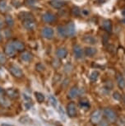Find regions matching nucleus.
<instances>
[{
    "label": "nucleus",
    "instance_id": "f257e3e1",
    "mask_svg": "<svg viewBox=\"0 0 125 126\" xmlns=\"http://www.w3.org/2000/svg\"><path fill=\"white\" fill-rule=\"evenodd\" d=\"M104 114H105V117L107 118L108 120H110V122H114L117 119V115L115 112L113 110L110 108H106L104 110Z\"/></svg>",
    "mask_w": 125,
    "mask_h": 126
},
{
    "label": "nucleus",
    "instance_id": "f03ea898",
    "mask_svg": "<svg viewBox=\"0 0 125 126\" xmlns=\"http://www.w3.org/2000/svg\"><path fill=\"white\" fill-rule=\"evenodd\" d=\"M9 70H10L12 74L16 78H22L23 76V73L22 69L16 65H12L11 67L9 68Z\"/></svg>",
    "mask_w": 125,
    "mask_h": 126
},
{
    "label": "nucleus",
    "instance_id": "7ed1b4c3",
    "mask_svg": "<svg viewBox=\"0 0 125 126\" xmlns=\"http://www.w3.org/2000/svg\"><path fill=\"white\" fill-rule=\"evenodd\" d=\"M67 110H68V115H69L70 117H74V116L77 115V107L74 102H70V103L68 105Z\"/></svg>",
    "mask_w": 125,
    "mask_h": 126
},
{
    "label": "nucleus",
    "instance_id": "20e7f679",
    "mask_svg": "<svg viewBox=\"0 0 125 126\" xmlns=\"http://www.w3.org/2000/svg\"><path fill=\"white\" fill-rule=\"evenodd\" d=\"M66 31H67V36L72 37L76 35V28H75L74 23L70 22L69 24L66 26Z\"/></svg>",
    "mask_w": 125,
    "mask_h": 126
},
{
    "label": "nucleus",
    "instance_id": "39448f33",
    "mask_svg": "<svg viewBox=\"0 0 125 126\" xmlns=\"http://www.w3.org/2000/svg\"><path fill=\"white\" fill-rule=\"evenodd\" d=\"M54 34H55V32H54L53 28L51 27H44L42 30V35L45 39H52Z\"/></svg>",
    "mask_w": 125,
    "mask_h": 126
},
{
    "label": "nucleus",
    "instance_id": "423d86ee",
    "mask_svg": "<svg viewBox=\"0 0 125 126\" xmlns=\"http://www.w3.org/2000/svg\"><path fill=\"white\" fill-rule=\"evenodd\" d=\"M23 27L28 31L34 30L35 27V22L33 19H27V20L23 21Z\"/></svg>",
    "mask_w": 125,
    "mask_h": 126
},
{
    "label": "nucleus",
    "instance_id": "0eeeda50",
    "mask_svg": "<svg viewBox=\"0 0 125 126\" xmlns=\"http://www.w3.org/2000/svg\"><path fill=\"white\" fill-rule=\"evenodd\" d=\"M101 115H102V113H101L100 110H96L94 111L91 115V120L93 124H97L98 122H100V119H101Z\"/></svg>",
    "mask_w": 125,
    "mask_h": 126
},
{
    "label": "nucleus",
    "instance_id": "6e6552de",
    "mask_svg": "<svg viewBox=\"0 0 125 126\" xmlns=\"http://www.w3.org/2000/svg\"><path fill=\"white\" fill-rule=\"evenodd\" d=\"M42 19H43L44 22H45L47 23H52L55 21V16L54 15L53 13H45L42 16Z\"/></svg>",
    "mask_w": 125,
    "mask_h": 126
},
{
    "label": "nucleus",
    "instance_id": "1a4fd4ad",
    "mask_svg": "<svg viewBox=\"0 0 125 126\" xmlns=\"http://www.w3.org/2000/svg\"><path fill=\"white\" fill-rule=\"evenodd\" d=\"M16 53V49L13 46V43H9L5 47V54L8 56H13Z\"/></svg>",
    "mask_w": 125,
    "mask_h": 126
},
{
    "label": "nucleus",
    "instance_id": "9d476101",
    "mask_svg": "<svg viewBox=\"0 0 125 126\" xmlns=\"http://www.w3.org/2000/svg\"><path fill=\"white\" fill-rule=\"evenodd\" d=\"M73 54L74 56L76 59H81L83 56V50H82V47L78 46V45H76V46H73Z\"/></svg>",
    "mask_w": 125,
    "mask_h": 126
},
{
    "label": "nucleus",
    "instance_id": "9b49d317",
    "mask_svg": "<svg viewBox=\"0 0 125 126\" xmlns=\"http://www.w3.org/2000/svg\"><path fill=\"white\" fill-rule=\"evenodd\" d=\"M82 40H83L85 43L89 44V45H96V42H97V40H96L94 36L90 35H85L83 37V39H82Z\"/></svg>",
    "mask_w": 125,
    "mask_h": 126
},
{
    "label": "nucleus",
    "instance_id": "f8f14e48",
    "mask_svg": "<svg viewBox=\"0 0 125 126\" xmlns=\"http://www.w3.org/2000/svg\"><path fill=\"white\" fill-rule=\"evenodd\" d=\"M67 54H68V50L64 47H60V48H58L57 49V51H56V55L59 59L65 58V57L67 56Z\"/></svg>",
    "mask_w": 125,
    "mask_h": 126
},
{
    "label": "nucleus",
    "instance_id": "ddd939ff",
    "mask_svg": "<svg viewBox=\"0 0 125 126\" xmlns=\"http://www.w3.org/2000/svg\"><path fill=\"white\" fill-rule=\"evenodd\" d=\"M12 43H13V46L15 47L16 50L22 51V50H23V49H25L24 44H23L22 41H20V40H14V41H13Z\"/></svg>",
    "mask_w": 125,
    "mask_h": 126
},
{
    "label": "nucleus",
    "instance_id": "4468645a",
    "mask_svg": "<svg viewBox=\"0 0 125 126\" xmlns=\"http://www.w3.org/2000/svg\"><path fill=\"white\" fill-rule=\"evenodd\" d=\"M79 93H80L79 89L77 88V87H73L72 89L70 90L69 94H68V96H69L71 99H74V98H76L77 96H78Z\"/></svg>",
    "mask_w": 125,
    "mask_h": 126
},
{
    "label": "nucleus",
    "instance_id": "2eb2a0df",
    "mask_svg": "<svg viewBox=\"0 0 125 126\" xmlns=\"http://www.w3.org/2000/svg\"><path fill=\"white\" fill-rule=\"evenodd\" d=\"M96 49L92 48V47H86L85 49V54L87 57H92L96 54Z\"/></svg>",
    "mask_w": 125,
    "mask_h": 126
},
{
    "label": "nucleus",
    "instance_id": "dca6fc26",
    "mask_svg": "<svg viewBox=\"0 0 125 126\" xmlns=\"http://www.w3.org/2000/svg\"><path fill=\"white\" fill-rule=\"evenodd\" d=\"M49 3H50V5L54 8H57V9H59L63 6V3L62 1H60V0H52Z\"/></svg>",
    "mask_w": 125,
    "mask_h": 126
},
{
    "label": "nucleus",
    "instance_id": "f3484780",
    "mask_svg": "<svg viewBox=\"0 0 125 126\" xmlns=\"http://www.w3.org/2000/svg\"><path fill=\"white\" fill-rule=\"evenodd\" d=\"M117 82L120 88L123 89L125 87V79L122 75H120V74L117 75Z\"/></svg>",
    "mask_w": 125,
    "mask_h": 126
},
{
    "label": "nucleus",
    "instance_id": "a211bd4d",
    "mask_svg": "<svg viewBox=\"0 0 125 126\" xmlns=\"http://www.w3.org/2000/svg\"><path fill=\"white\" fill-rule=\"evenodd\" d=\"M103 27L106 32H110L112 31V23L110 20H105L103 22Z\"/></svg>",
    "mask_w": 125,
    "mask_h": 126
},
{
    "label": "nucleus",
    "instance_id": "6ab92c4d",
    "mask_svg": "<svg viewBox=\"0 0 125 126\" xmlns=\"http://www.w3.org/2000/svg\"><path fill=\"white\" fill-rule=\"evenodd\" d=\"M58 33L60 37H68L67 36V31H66V27H63V26H60V27H58Z\"/></svg>",
    "mask_w": 125,
    "mask_h": 126
},
{
    "label": "nucleus",
    "instance_id": "aec40b11",
    "mask_svg": "<svg viewBox=\"0 0 125 126\" xmlns=\"http://www.w3.org/2000/svg\"><path fill=\"white\" fill-rule=\"evenodd\" d=\"M22 59L25 62H30L32 59V54L29 52H24L22 54Z\"/></svg>",
    "mask_w": 125,
    "mask_h": 126
},
{
    "label": "nucleus",
    "instance_id": "412c9836",
    "mask_svg": "<svg viewBox=\"0 0 125 126\" xmlns=\"http://www.w3.org/2000/svg\"><path fill=\"white\" fill-rule=\"evenodd\" d=\"M19 16H20V18L23 19V21H24V20H27V19H33L32 14L30 13H26V12L20 13Z\"/></svg>",
    "mask_w": 125,
    "mask_h": 126
},
{
    "label": "nucleus",
    "instance_id": "4be33fe9",
    "mask_svg": "<svg viewBox=\"0 0 125 126\" xmlns=\"http://www.w3.org/2000/svg\"><path fill=\"white\" fill-rule=\"evenodd\" d=\"M35 98H36L37 101L39 103H42L44 101V94H42L41 92H35Z\"/></svg>",
    "mask_w": 125,
    "mask_h": 126
},
{
    "label": "nucleus",
    "instance_id": "5701e85b",
    "mask_svg": "<svg viewBox=\"0 0 125 126\" xmlns=\"http://www.w3.org/2000/svg\"><path fill=\"white\" fill-rule=\"evenodd\" d=\"M80 106L83 109H87L88 107H90V102H89V101H87L86 99H83L80 101Z\"/></svg>",
    "mask_w": 125,
    "mask_h": 126
},
{
    "label": "nucleus",
    "instance_id": "b1692460",
    "mask_svg": "<svg viewBox=\"0 0 125 126\" xmlns=\"http://www.w3.org/2000/svg\"><path fill=\"white\" fill-rule=\"evenodd\" d=\"M5 22L8 27H13L14 25V20L13 18V16H7L5 19Z\"/></svg>",
    "mask_w": 125,
    "mask_h": 126
},
{
    "label": "nucleus",
    "instance_id": "393cba45",
    "mask_svg": "<svg viewBox=\"0 0 125 126\" xmlns=\"http://www.w3.org/2000/svg\"><path fill=\"white\" fill-rule=\"evenodd\" d=\"M7 93H8V95L10 97H12V98H15V97L17 96V92L15 91L14 89H8V91H7Z\"/></svg>",
    "mask_w": 125,
    "mask_h": 126
},
{
    "label": "nucleus",
    "instance_id": "a878e982",
    "mask_svg": "<svg viewBox=\"0 0 125 126\" xmlns=\"http://www.w3.org/2000/svg\"><path fill=\"white\" fill-rule=\"evenodd\" d=\"M99 75L100 74H99L98 71H93L90 75V79L92 81V82H95V81L97 80V78H99Z\"/></svg>",
    "mask_w": 125,
    "mask_h": 126
},
{
    "label": "nucleus",
    "instance_id": "bb28decb",
    "mask_svg": "<svg viewBox=\"0 0 125 126\" xmlns=\"http://www.w3.org/2000/svg\"><path fill=\"white\" fill-rule=\"evenodd\" d=\"M20 123L23 124V125H29V124L31 122V120L27 117V116H24V117H22L20 119Z\"/></svg>",
    "mask_w": 125,
    "mask_h": 126
},
{
    "label": "nucleus",
    "instance_id": "cd10ccee",
    "mask_svg": "<svg viewBox=\"0 0 125 126\" xmlns=\"http://www.w3.org/2000/svg\"><path fill=\"white\" fill-rule=\"evenodd\" d=\"M7 9V1L6 0H0V11L5 12Z\"/></svg>",
    "mask_w": 125,
    "mask_h": 126
},
{
    "label": "nucleus",
    "instance_id": "c85d7f7f",
    "mask_svg": "<svg viewBox=\"0 0 125 126\" xmlns=\"http://www.w3.org/2000/svg\"><path fill=\"white\" fill-rule=\"evenodd\" d=\"M49 102H50L51 105L54 106V107L56 108L58 106V101H57V99H56L54 96H49Z\"/></svg>",
    "mask_w": 125,
    "mask_h": 126
},
{
    "label": "nucleus",
    "instance_id": "c756f323",
    "mask_svg": "<svg viewBox=\"0 0 125 126\" xmlns=\"http://www.w3.org/2000/svg\"><path fill=\"white\" fill-rule=\"evenodd\" d=\"M35 68H36L37 71H40V72H41V71L44 70V66L42 64V63H37L36 66H35Z\"/></svg>",
    "mask_w": 125,
    "mask_h": 126
},
{
    "label": "nucleus",
    "instance_id": "7c9ffc66",
    "mask_svg": "<svg viewBox=\"0 0 125 126\" xmlns=\"http://www.w3.org/2000/svg\"><path fill=\"white\" fill-rule=\"evenodd\" d=\"M72 13L74 14L75 16H79L80 15V10L79 8H77V7H74L73 8H72Z\"/></svg>",
    "mask_w": 125,
    "mask_h": 126
},
{
    "label": "nucleus",
    "instance_id": "2f4dec72",
    "mask_svg": "<svg viewBox=\"0 0 125 126\" xmlns=\"http://www.w3.org/2000/svg\"><path fill=\"white\" fill-rule=\"evenodd\" d=\"M0 103L4 105V106H8V101H7L5 98H3V96H2L1 95H0Z\"/></svg>",
    "mask_w": 125,
    "mask_h": 126
},
{
    "label": "nucleus",
    "instance_id": "473e14b6",
    "mask_svg": "<svg viewBox=\"0 0 125 126\" xmlns=\"http://www.w3.org/2000/svg\"><path fill=\"white\" fill-rule=\"evenodd\" d=\"M6 62V56L3 53H0V63H4Z\"/></svg>",
    "mask_w": 125,
    "mask_h": 126
},
{
    "label": "nucleus",
    "instance_id": "72a5a7b5",
    "mask_svg": "<svg viewBox=\"0 0 125 126\" xmlns=\"http://www.w3.org/2000/svg\"><path fill=\"white\" fill-rule=\"evenodd\" d=\"M26 3L30 6L35 5V4L36 3V0H26Z\"/></svg>",
    "mask_w": 125,
    "mask_h": 126
},
{
    "label": "nucleus",
    "instance_id": "f704fd0d",
    "mask_svg": "<svg viewBox=\"0 0 125 126\" xmlns=\"http://www.w3.org/2000/svg\"><path fill=\"white\" fill-rule=\"evenodd\" d=\"M113 97L117 100V101H119L120 99H121V96H120V94L119 93V92H114V94H113Z\"/></svg>",
    "mask_w": 125,
    "mask_h": 126
},
{
    "label": "nucleus",
    "instance_id": "c9c22d12",
    "mask_svg": "<svg viewBox=\"0 0 125 126\" xmlns=\"http://www.w3.org/2000/svg\"><path fill=\"white\" fill-rule=\"evenodd\" d=\"M53 65L55 68H58L60 66V63L59 61L57 60V59H55V60L53 61Z\"/></svg>",
    "mask_w": 125,
    "mask_h": 126
},
{
    "label": "nucleus",
    "instance_id": "e433bc0d",
    "mask_svg": "<svg viewBox=\"0 0 125 126\" xmlns=\"http://www.w3.org/2000/svg\"><path fill=\"white\" fill-rule=\"evenodd\" d=\"M59 114H60V116H61V118H62V120H65V113L61 107L59 108Z\"/></svg>",
    "mask_w": 125,
    "mask_h": 126
},
{
    "label": "nucleus",
    "instance_id": "4c0bfd02",
    "mask_svg": "<svg viewBox=\"0 0 125 126\" xmlns=\"http://www.w3.org/2000/svg\"><path fill=\"white\" fill-rule=\"evenodd\" d=\"M25 109L26 110H30V108H31V104L30 103V102H27V103H25Z\"/></svg>",
    "mask_w": 125,
    "mask_h": 126
},
{
    "label": "nucleus",
    "instance_id": "58836bf2",
    "mask_svg": "<svg viewBox=\"0 0 125 126\" xmlns=\"http://www.w3.org/2000/svg\"><path fill=\"white\" fill-rule=\"evenodd\" d=\"M23 97H24L26 100H27V101H30V96H28V95H27L26 93L23 94Z\"/></svg>",
    "mask_w": 125,
    "mask_h": 126
},
{
    "label": "nucleus",
    "instance_id": "ea45409f",
    "mask_svg": "<svg viewBox=\"0 0 125 126\" xmlns=\"http://www.w3.org/2000/svg\"><path fill=\"white\" fill-rule=\"evenodd\" d=\"M107 41V35H104V45H106Z\"/></svg>",
    "mask_w": 125,
    "mask_h": 126
},
{
    "label": "nucleus",
    "instance_id": "a19ab883",
    "mask_svg": "<svg viewBox=\"0 0 125 126\" xmlns=\"http://www.w3.org/2000/svg\"><path fill=\"white\" fill-rule=\"evenodd\" d=\"M2 39H3V35H2V33L0 32V41L2 40Z\"/></svg>",
    "mask_w": 125,
    "mask_h": 126
},
{
    "label": "nucleus",
    "instance_id": "79ce46f5",
    "mask_svg": "<svg viewBox=\"0 0 125 126\" xmlns=\"http://www.w3.org/2000/svg\"><path fill=\"white\" fill-rule=\"evenodd\" d=\"M2 27H3V22H2V21L0 20V28H1Z\"/></svg>",
    "mask_w": 125,
    "mask_h": 126
},
{
    "label": "nucleus",
    "instance_id": "37998d69",
    "mask_svg": "<svg viewBox=\"0 0 125 126\" xmlns=\"http://www.w3.org/2000/svg\"><path fill=\"white\" fill-rule=\"evenodd\" d=\"M3 89H2V88H0V95H1L2 93H3Z\"/></svg>",
    "mask_w": 125,
    "mask_h": 126
},
{
    "label": "nucleus",
    "instance_id": "c03bdc74",
    "mask_svg": "<svg viewBox=\"0 0 125 126\" xmlns=\"http://www.w3.org/2000/svg\"><path fill=\"white\" fill-rule=\"evenodd\" d=\"M2 126H13V125H5V124H4V125H3Z\"/></svg>",
    "mask_w": 125,
    "mask_h": 126
},
{
    "label": "nucleus",
    "instance_id": "a18cd8bd",
    "mask_svg": "<svg viewBox=\"0 0 125 126\" xmlns=\"http://www.w3.org/2000/svg\"><path fill=\"white\" fill-rule=\"evenodd\" d=\"M122 14H123L124 16H125V10H124V11L122 12Z\"/></svg>",
    "mask_w": 125,
    "mask_h": 126
},
{
    "label": "nucleus",
    "instance_id": "49530a36",
    "mask_svg": "<svg viewBox=\"0 0 125 126\" xmlns=\"http://www.w3.org/2000/svg\"><path fill=\"white\" fill-rule=\"evenodd\" d=\"M122 22L124 23V24H125V19H124V20L122 21Z\"/></svg>",
    "mask_w": 125,
    "mask_h": 126
},
{
    "label": "nucleus",
    "instance_id": "de8ad7c7",
    "mask_svg": "<svg viewBox=\"0 0 125 126\" xmlns=\"http://www.w3.org/2000/svg\"><path fill=\"white\" fill-rule=\"evenodd\" d=\"M123 98H124V101L125 102V96H124V97H123Z\"/></svg>",
    "mask_w": 125,
    "mask_h": 126
}]
</instances>
